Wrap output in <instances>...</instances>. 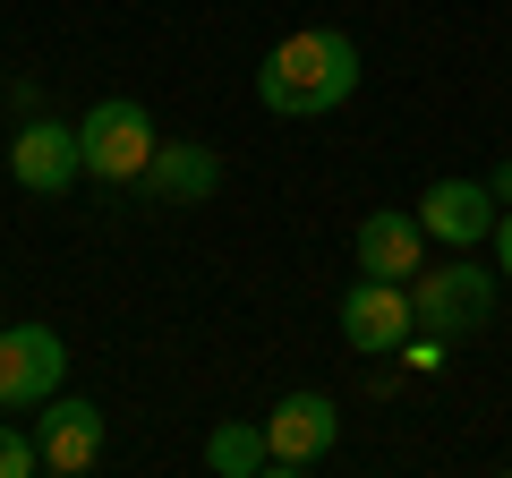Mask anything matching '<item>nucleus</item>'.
Listing matches in <instances>:
<instances>
[{
  "instance_id": "nucleus-1",
  "label": "nucleus",
  "mask_w": 512,
  "mask_h": 478,
  "mask_svg": "<svg viewBox=\"0 0 512 478\" xmlns=\"http://www.w3.org/2000/svg\"><path fill=\"white\" fill-rule=\"evenodd\" d=\"M359 94V43L342 26H299L256 60V103L274 120H325Z\"/></svg>"
},
{
  "instance_id": "nucleus-2",
  "label": "nucleus",
  "mask_w": 512,
  "mask_h": 478,
  "mask_svg": "<svg viewBox=\"0 0 512 478\" xmlns=\"http://www.w3.org/2000/svg\"><path fill=\"white\" fill-rule=\"evenodd\" d=\"M77 137H86V180H111V188H128V180H146V163H154V120H146V103H128V94H103V103L77 120Z\"/></svg>"
},
{
  "instance_id": "nucleus-3",
  "label": "nucleus",
  "mask_w": 512,
  "mask_h": 478,
  "mask_svg": "<svg viewBox=\"0 0 512 478\" xmlns=\"http://www.w3.org/2000/svg\"><path fill=\"white\" fill-rule=\"evenodd\" d=\"M77 171H86V137H77L69 120H52V111L18 120V137H9V180H18L26 197H69Z\"/></svg>"
},
{
  "instance_id": "nucleus-4",
  "label": "nucleus",
  "mask_w": 512,
  "mask_h": 478,
  "mask_svg": "<svg viewBox=\"0 0 512 478\" xmlns=\"http://www.w3.org/2000/svg\"><path fill=\"white\" fill-rule=\"evenodd\" d=\"M410 308H419V325H436L444 342H453V333H478L495 316V274H487V265H470V257L427 265V274L410 282Z\"/></svg>"
},
{
  "instance_id": "nucleus-5",
  "label": "nucleus",
  "mask_w": 512,
  "mask_h": 478,
  "mask_svg": "<svg viewBox=\"0 0 512 478\" xmlns=\"http://www.w3.org/2000/svg\"><path fill=\"white\" fill-rule=\"evenodd\" d=\"M69 376V350L52 325H0V410H43Z\"/></svg>"
},
{
  "instance_id": "nucleus-6",
  "label": "nucleus",
  "mask_w": 512,
  "mask_h": 478,
  "mask_svg": "<svg viewBox=\"0 0 512 478\" xmlns=\"http://www.w3.org/2000/svg\"><path fill=\"white\" fill-rule=\"evenodd\" d=\"M333 436H342V410H333V393H282V402L265 410L274 470H316V461L333 453Z\"/></svg>"
},
{
  "instance_id": "nucleus-7",
  "label": "nucleus",
  "mask_w": 512,
  "mask_h": 478,
  "mask_svg": "<svg viewBox=\"0 0 512 478\" xmlns=\"http://www.w3.org/2000/svg\"><path fill=\"white\" fill-rule=\"evenodd\" d=\"M419 333V308H410V282H384V274H359L342 299V342L350 350H402Z\"/></svg>"
},
{
  "instance_id": "nucleus-8",
  "label": "nucleus",
  "mask_w": 512,
  "mask_h": 478,
  "mask_svg": "<svg viewBox=\"0 0 512 478\" xmlns=\"http://www.w3.org/2000/svg\"><path fill=\"white\" fill-rule=\"evenodd\" d=\"M35 444H43V470L86 478L94 453H103V410H94L86 393H52V402H43V419H35Z\"/></svg>"
},
{
  "instance_id": "nucleus-9",
  "label": "nucleus",
  "mask_w": 512,
  "mask_h": 478,
  "mask_svg": "<svg viewBox=\"0 0 512 478\" xmlns=\"http://www.w3.org/2000/svg\"><path fill=\"white\" fill-rule=\"evenodd\" d=\"M427 239H444V248H478V239H495V188L487 180H427V205H419Z\"/></svg>"
},
{
  "instance_id": "nucleus-10",
  "label": "nucleus",
  "mask_w": 512,
  "mask_h": 478,
  "mask_svg": "<svg viewBox=\"0 0 512 478\" xmlns=\"http://www.w3.org/2000/svg\"><path fill=\"white\" fill-rule=\"evenodd\" d=\"M359 274H384V282H419L427 274V222L419 214H359Z\"/></svg>"
},
{
  "instance_id": "nucleus-11",
  "label": "nucleus",
  "mask_w": 512,
  "mask_h": 478,
  "mask_svg": "<svg viewBox=\"0 0 512 478\" xmlns=\"http://www.w3.org/2000/svg\"><path fill=\"white\" fill-rule=\"evenodd\" d=\"M146 188L163 205H205V197H222V154L214 146H154Z\"/></svg>"
},
{
  "instance_id": "nucleus-12",
  "label": "nucleus",
  "mask_w": 512,
  "mask_h": 478,
  "mask_svg": "<svg viewBox=\"0 0 512 478\" xmlns=\"http://www.w3.org/2000/svg\"><path fill=\"white\" fill-rule=\"evenodd\" d=\"M205 470H222V478L274 470V444H265V427H256V419H222L214 436H205Z\"/></svg>"
},
{
  "instance_id": "nucleus-13",
  "label": "nucleus",
  "mask_w": 512,
  "mask_h": 478,
  "mask_svg": "<svg viewBox=\"0 0 512 478\" xmlns=\"http://www.w3.org/2000/svg\"><path fill=\"white\" fill-rule=\"evenodd\" d=\"M35 470H43V444L18 419H0V478H35Z\"/></svg>"
},
{
  "instance_id": "nucleus-14",
  "label": "nucleus",
  "mask_w": 512,
  "mask_h": 478,
  "mask_svg": "<svg viewBox=\"0 0 512 478\" xmlns=\"http://www.w3.org/2000/svg\"><path fill=\"white\" fill-rule=\"evenodd\" d=\"M393 359H402V368H419V376H436V368H444V333H436V325H419L402 350H393Z\"/></svg>"
},
{
  "instance_id": "nucleus-15",
  "label": "nucleus",
  "mask_w": 512,
  "mask_h": 478,
  "mask_svg": "<svg viewBox=\"0 0 512 478\" xmlns=\"http://www.w3.org/2000/svg\"><path fill=\"white\" fill-rule=\"evenodd\" d=\"M35 111H43V86L35 77H9V120H35Z\"/></svg>"
},
{
  "instance_id": "nucleus-16",
  "label": "nucleus",
  "mask_w": 512,
  "mask_h": 478,
  "mask_svg": "<svg viewBox=\"0 0 512 478\" xmlns=\"http://www.w3.org/2000/svg\"><path fill=\"white\" fill-rule=\"evenodd\" d=\"M495 274H504V291H512V205H504V222H495Z\"/></svg>"
},
{
  "instance_id": "nucleus-17",
  "label": "nucleus",
  "mask_w": 512,
  "mask_h": 478,
  "mask_svg": "<svg viewBox=\"0 0 512 478\" xmlns=\"http://www.w3.org/2000/svg\"><path fill=\"white\" fill-rule=\"evenodd\" d=\"M487 188H495V205H512V163H495V180H487Z\"/></svg>"
}]
</instances>
